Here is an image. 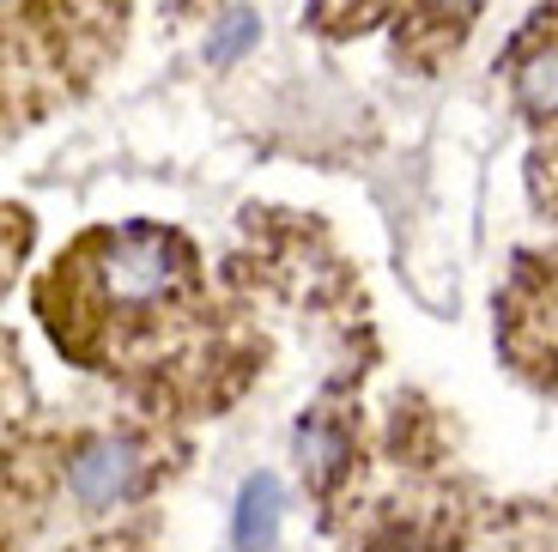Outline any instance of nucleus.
Returning <instances> with one entry per match:
<instances>
[{
    "label": "nucleus",
    "instance_id": "nucleus-7",
    "mask_svg": "<svg viewBox=\"0 0 558 552\" xmlns=\"http://www.w3.org/2000/svg\"><path fill=\"white\" fill-rule=\"evenodd\" d=\"M250 43H255V19H250V13H231V19L219 25V37H213V61L225 68V61H238Z\"/></svg>",
    "mask_w": 558,
    "mask_h": 552
},
{
    "label": "nucleus",
    "instance_id": "nucleus-3",
    "mask_svg": "<svg viewBox=\"0 0 558 552\" xmlns=\"http://www.w3.org/2000/svg\"><path fill=\"white\" fill-rule=\"evenodd\" d=\"M140 449L128 437H92L73 449L68 461V492L80 497V504H92V511H110V504H122V497H134L140 485Z\"/></svg>",
    "mask_w": 558,
    "mask_h": 552
},
{
    "label": "nucleus",
    "instance_id": "nucleus-1",
    "mask_svg": "<svg viewBox=\"0 0 558 552\" xmlns=\"http://www.w3.org/2000/svg\"><path fill=\"white\" fill-rule=\"evenodd\" d=\"M85 262L98 274V298L116 310H153L170 304L177 291L195 286V255L189 243L170 231H110V237H92L85 243Z\"/></svg>",
    "mask_w": 558,
    "mask_h": 552
},
{
    "label": "nucleus",
    "instance_id": "nucleus-8",
    "mask_svg": "<svg viewBox=\"0 0 558 552\" xmlns=\"http://www.w3.org/2000/svg\"><path fill=\"white\" fill-rule=\"evenodd\" d=\"M553 207H558V189H553Z\"/></svg>",
    "mask_w": 558,
    "mask_h": 552
},
{
    "label": "nucleus",
    "instance_id": "nucleus-2",
    "mask_svg": "<svg viewBox=\"0 0 558 552\" xmlns=\"http://www.w3.org/2000/svg\"><path fill=\"white\" fill-rule=\"evenodd\" d=\"M510 352L522 364L558 371V255L553 262H522V279L510 291Z\"/></svg>",
    "mask_w": 558,
    "mask_h": 552
},
{
    "label": "nucleus",
    "instance_id": "nucleus-6",
    "mask_svg": "<svg viewBox=\"0 0 558 552\" xmlns=\"http://www.w3.org/2000/svg\"><path fill=\"white\" fill-rule=\"evenodd\" d=\"M298 449H304V468H316V480H328V473L347 461V443H340L335 431H322V425H310L304 437H298Z\"/></svg>",
    "mask_w": 558,
    "mask_h": 552
},
{
    "label": "nucleus",
    "instance_id": "nucleus-5",
    "mask_svg": "<svg viewBox=\"0 0 558 552\" xmlns=\"http://www.w3.org/2000/svg\"><path fill=\"white\" fill-rule=\"evenodd\" d=\"M517 104L541 122H558V43L553 49H534L517 73Z\"/></svg>",
    "mask_w": 558,
    "mask_h": 552
},
{
    "label": "nucleus",
    "instance_id": "nucleus-4",
    "mask_svg": "<svg viewBox=\"0 0 558 552\" xmlns=\"http://www.w3.org/2000/svg\"><path fill=\"white\" fill-rule=\"evenodd\" d=\"M279 511H286V492H279L274 473H262V480L243 485L238 497V547L243 552H267L279 540Z\"/></svg>",
    "mask_w": 558,
    "mask_h": 552
}]
</instances>
